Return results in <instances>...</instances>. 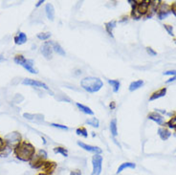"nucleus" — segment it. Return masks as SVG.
Listing matches in <instances>:
<instances>
[{"instance_id": "f257e3e1", "label": "nucleus", "mask_w": 176, "mask_h": 175, "mask_svg": "<svg viewBox=\"0 0 176 175\" xmlns=\"http://www.w3.org/2000/svg\"><path fill=\"white\" fill-rule=\"evenodd\" d=\"M14 154L20 161H31L35 155V147L27 142H22L14 147Z\"/></svg>"}, {"instance_id": "f03ea898", "label": "nucleus", "mask_w": 176, "mask_h": 175, "mask_svg": "<svg viewBox=\"0 0 176 175\" xmlns=\"http://www.w3.org/2000/svg\"><path fill=\"white\" fill-rule=\"evenodd\" d=\"M81 86L89 93H96L102 89L104 82L101 79L96 77H86L81 81Z\"/></svg>"}, {"instance_id": "7ed1b4c3", "label": "nucleus", "mask_w": 176, "mask_h": 175, "mask_svg": "<svg viewBox=\"0 0 176 175\" xmlns=\"http://www.w3.org/2000/svg\"><path fill=\"white\" fill-rule=\"evenodd\" d=\"M104 158L101 154H94L92 157V173L91 175H101L103 170Z\"/></svg>"}, {"instance_id": "20e7f679", "label": "nucleus", "mask_w": 176, "mask_h": 175, "mask_svg": "<svg viewBox=\"0 0 176 175\" xmlns=\"http://www.w3.org/2000/svg\"><path fill=\"white\" fill-rule=\"evenodd\" d=\"M20 138H21V136H20V134H19V133L12 132V133L8 134L5 137L6 144L7 145H11V143H12V147H15V146H17L19 144L21 143Z\"/></svg>"}, {"instance_id": "39448f33", "label": "nucleus", "mask_w": 176, "mask_h": 175, "mask_svg": "<svg viewBox=\"0 0 176 175\" xmlns=\"http://www.w3.org/2000/svg\"><path fill=\"white\" fill-rule=\"evenodd\" d=\"M77 146H81V148L84 149L85 151L94 153V154H101L103 152L102 148H100L99 146H90L87 144H84L83 142H77Z\"/></svg>"}, {"instance_id": "423d86ee", "label": "nucleus", "mask_w": 176, "mask_h": 175, "mask_svg": "<svg viewBox=\"0 0 176 175\" xmlns=\"http://www.w3.org/2000/svg\"><path fill=\"white\" fill-rule=\"evenodd\" d=\"M148 8H149V1H142L140 3H136V6H135L136 11L139 13L141 16L148 13Z\"/></svg>"}, {"instance_id": "0eeeda50", "label": "nucleus", "mask_w": 176, "mask_h": 175, "mask_svg": "<svg viewBox=\"0 0 176 175\" xmlns=\"http://www.w3.org/2000/svg\"><path fill=\"white\" fill-rule=\"evenodd\" d=\"M53 48L50 43V41H46L42 46H41V53L44 56L46 60H51L53 56Z\"/></svg>"}, {"instance_id": "6e6552de", "label": "nucleus", "mask_w": 176, "mask_h": 175, "mask_svg": "<svg viewBox=\"0 0 176 175\" xmlns=\"http://www.w3.org/2000/svg\"><path fill=\"white\" fill-rule=\"evenodd\" d=\"M22 83L24 85H30V86H35V87H41V88L49 91V87L47 86V84H45L42 82H40V81H35V80H32V79H25L22 82Z\"/></svg>"}, {"instance_id": "1a4fd4ad", "label": "nucleus", "mask_w": 176, "mask_h": 175, "mask_svg": "<svg viewBox=\"0 0 176 175\" xmlns=\"http://www.w3.org/2000/svg\"><path fill=\"white\" fill-rule=\"evenodd\" d=\"M147 118H148L149 120L155 122L156 124L159 125H164L166 124V122H165V120H164V118H163V116L160 115V114L157 113V112H153V113L148 114Z\"/></svg>"}, {"instance_id": "9d476101", "label": "nucleus", "mask_w": 176, "mask_h": 175, "mask_svg": "<svg viewBox=\"0 0 176 175\" xmlns=\"http://www.w3.org/2000/svg\"><path fill=\"white\" fill-rule=\"evenodd\" d=\"M34 64H35V62H34L33 60H26L25 58V60L23 61V62L21 63V66H23L28 72H30L32 74H37L38 71L34 67Z\"/></svg>"}, {"instance_id": "9b49d317", "label": "nucleus", "mask_w": 176, "mask_h": 175, "mask_svg": "<svg viewBox=\"0 0 176 175\" xmlns=\"http://www.w3.org/2000/svg\"><path fill=\"white\" fill-rule=\"evenodd\" d=\"M45 13H46V15H47V17H48L49 20L53 21L54 19H55V9H54V6H53L51 3L46 4Z\"/></svg>"}, {"instance_id": "f8f14e48", "label": "nucleus", "mask_w": 176, "mask_h": 175, "mask_svg": "<svg viewBox=\"0 0 176 175\" xmlns=\"http://www.w3.org/2000/svg\"><path fill=\"white\" fill-rule=\"evenodd\" d=\"M158 135L160 136V138L163 141H167L170 137L171 133H170V131L168 128H166V127H160L158 129Z\"/></svg>"}, {"instance_id": "ddd939ff", "label": "nucleus", "mask_w": 176, "mask_h": 175, "mask_svg": "<svg viewBox=\"0 0 176 175\" xmlns=\"http://www.w3.org/2000/svg\"><path fill=\"white\" fill-rule=\"evenodd\" d=\"M166 93H167V88L164 87V88H162V89H160V90H158V91L154 92V93L150 96L149 101H154V100H157V99H159V98H162V97H165Z\"/></svg>"}, {"instance_id": "4468645a", "label": "nucleus", "mask_w": 176, "mask_h": 175, "mask_svg": "<svg viewBox=\"0 0 176 175\" xmlns=\"http://www.w3.org/2000/svg\"><path fill=\"white\" fill-rule=\"evenodd\" d=\"M50 43H51V45H52V48H53V51H54V52H56V54L61 55V56H64L66 55V53H65V51L63 50V48H62L60 44H58L57 42L50 41Z\"/></svg>"}, {"instance_id": "2eb2a0df", "label": "nucleus", "mask_w": 176, "mask_h": 175, "mask_svg": "<svg viewBox=\"0 0 176 175\" xmlns=\"http://www.w3.org/2000/svg\"><path fill=\"white\" fill-rule=\"evenodd\" d=\"M26 41H27V35H26V34H24L22 32L18 33V34L14 37V42L17 45H22Z\"/></svg>"}, {"instance_id": "dca6fc26", "label": "nucleus", "mask_w": 176, "mask_h": 175, "mask_svg": "<svg viewBox=\"0 0 176 175\" xmlns=\"http://www.w3.org/2000/svg\"><path fill=\"white\" fill-rule=\"evenodd\" d=\"M136 167V165L134 163H131V162H125L123 164H121L118 167V169H117V174L121 173L122 171H124L125 169L126 168H135Z\"/></svg>"}, {"instance_id": "f3484780", "label": "nucleus", "mask_w": 176, "mask_h": 175, "mask_svg": "<svg viewBox=\"0 0 176 175\" xmlns=\"http://www.w3.org/2000/svg\"><path fill=\"white\" fill-rule=\"evenodd\" d=\"M144 85V82L142 80H138V81H134L130 83L129 85V91L133 92L135 90H138L139 88H141Z\"/></svg>"}, {"instance_id": "a211bd4d", "label": "nucleus", "mask_w": 176, "mask_h": 175, "mask_svg": "<svg viewBox=\"0 0 176 175\" xmlns=\"http://www.w3.org/2000/svg\"><path fill=\"white\" fill-rule=\"evenodd\" d=\"M76 105H77V107L79 108L83 113L87 114V115H94V112L92 111V109H91L90 107H88V106H86V105H83V104H82V103H77Z\"/></svg>"}, {"instance_id": "6ab92c4d", "label": "nucleus", "mask_w": 176, "mask_h": 175, "mask_svg": "<svg viewBox=\"0 0 176 175\" xmlns=\"http://www.w3.org/2000/svg\"><path fill=\"white\" fill-rule=\"evenodd\" d=\"M110 131H111V135L113 137H116L118 135V127H117V120L116 119H112L110 122Z\"/></svg>"}, {"instance_id": "aec40b11", "label": "nucleus", "mask_w": 176, "mask_h": 175, "mask_svg": "<svg viewBox=\"0 0 176 175\" xmlns=\"http://www.w3.org/2000/svg\"><path fill=\"white\" fill-rule=\"evenodd\" d=\"M107 82H108V83L111 85V87H112V89H113V92L117 93V92L119 91L120 86H121L120 81H118V80H108Z\"/></svg>"}, {"instance_id": "412c9836", "label": "nucleus", "mask_w": 176, "mask_h": 175, "mask_svg": "<svg viewBox=\"0 0 176 175\" xmlns=\"http://www.w3.org/2000/svg\"><path fill=\"white\" fill-rule=\"evenodd\" d=\"M116 25H117V22H116L115 20L109 21V22H107V23L105 24V30H106V32H107L111 36H113V30L115 29Z\"/></svg>"}, {"instance_id": "4be33fe9", "label": "nucleus", "mask_w": 176, "mask_h": 175, "mask_svg": "<svg viewBox=\"0 0 176 175\" xmlns=\"http://www.w3.org/2000/svg\"><path fill=\"white\" fill-rule=\"evenodd\" d=\"M54 152L56 153V154H61L62 156L64 157H67L68 156V151L66 148L62 147V146H56L54 148Z\"/></svg>"}, {"instance_id": "5701e85b", "label": "nucleus", "mask_w": 176, "mask_h": 175, "mask_svg": "<svg viewBox=\"0 0 176 175\" xmlns=\"http://www.w3.org/2000/svg\"><path fill=\"white\" fill-rule=\"evenodd\" d=\"M86 124L89 125H91V126H93V127L97 128V127H99L100 122H99V120H98L97 118H91V119H89V120L86 121Z\"/></svg>"}, {"instance_id": "b1692460", "label": "nucleus", "mask_w": 176, "mask_h": 175, "mask_svg": "<svg viewBox=\"0 0 176 175\" xmlns=\"http://www.w3.org/2000/svg\"><path fill=\"white\" fill-rule=\"evenodd\" d=\"M36 156L40 158L41 161H45L46 159H47V152L45 151V150H43V149H40V151L37 152V154H35Z\"/></svg>"}, {"instance_id": "393cba45", "label": "nucleus", "mask_w": 176, "mask_h": 175, "mask_svg": "<svg viewBox=\"0 0 176 175\" xmlns=\"http://www.w3.org/2000/svg\"><path fill=\"white\" fill-rule=\"evenodd\" d=\"M76 132H77V135H81V136H83V137H84V138H87V137H88V132H87V130H86L84 127L77 128V129L76 130Z\"/></svg>"}, {"instance_id": "a878e982", "label": "nucleus", "mask_w": 176, "mask_h": 175, "mask_svg": "<svg viewBox=\"0 0 176 175\" xmlns=\"http://www.w3.org/2000/svg\"><path fill=\"white\" fill-rule=\"evenodd\" d=\"M37 37L40 38V40H48L51 37V33H40L37 34Z\"/></svg>"}, {"instance_id": "bb28decb", "label": "nucleus", "mask_w": 176, "mask_h": 175, "mask_svg": "<svg viewBox=\"0 0 176 175\" xmlns=\"http://www.w3.org/2000/svg\"><path fill=\"white\" fill-rule=\"evenodd\" d=\"M167 125L169 128H176V116L172 117V118L168 122Z\"/></svg>"}, {"instance_id": "cd10ccee", "label": "nucleus", "mask_w": 176, "mask_h": 175, "mask_svg": "<svg viewBox=\"0 0 176 175\" xmlns=\"http://www.w3.org/2000/svg\"><path fill=\"white\" fill-rule=\"evenodd\" d=\"M164 28L167 30V32L169 35H173V27L171 25H167L166 24V25H164Z\"/></svg>"}, {"instance_id": "c85d7f7f", "label": "nucleus", "mask_w": 176, "mask_h": 175, "mask_svg": "<svg viewBox=\"0 0 176 175\" xmlns=\"http://www.w3.org/2000/svg\"><path fill=\"white\" fill-rule=\"evenodd\" d=\"M6 146H7L6 141H4V140H3L2 138H0V151L4 150Z\"/></svg>"}, {"instance_id": "c756f323", "label": "nucleus", "mask_w": 176, "mask_h": 175, "mask_svg": "<svg viewBox=\"0 0 176 175\" xmlns=\"http://www.w3.org/2000/svg\"><path fill=\"white\" fill-rule=\"evenodd\" d=\"M50 125H52V126H54V127H56V128H61V129H65V130H67V129H68V127H67L66 125H58V124H51Z\"/></svg>"}, {"instance_id": "7c9ffc66", "label": "nucleus", "mask_w": 176, "mask_h": 175, "mask_svg": "<svg viewBox=\"0 0 176 175\" xmlns=\"http://www.w3.org/2000/svg\"><path fill=\"white\" fill-rule=\"evenodd\" d=\"M164 75H166V76H173V77H175V76H176V70H169V71L164 72Z\"/></svg>"}, {"instance_id": "2f4dec72", "label": "nucleus", "mask_w": 176, "mask_h": 175, "mask_svg": "<svg viewBox=\"0 0 176 175\" xmlns=\"http://www.w3.org/2000/svg\"><path fill=\"white\" fill-rule=\"evenodd\" d=\"M147 52L149 54V56H156L157 55V53H156L152 48H150V47H147Z\"/></svg>"}, {"instance_id": "473e14b6", "label": "nucleus", "mask_w": 176, "mask_h": 175, "mask_svg": "<svg viewBox=\"0 0 176 175\" xmlns=\"http://www.w3.org/2000/svg\"><path fill=\"white\" fill-rule=\"evenodd\" d=\"M70 175H83L82 174V171L79 170V169H76V170H72L70 172Z\"/></svg>"}, {"instance_id": "72a5a7b5", "label": "nucleus", "mask_w": 176, "mask_h": 175, "mask_svg": "<svg viewBox=\"0 0 176 175\" xmlns=\"http://www.w3.org/2000/svg\"><path fill=\"white\" fill-rule=\"evenodd\" d=\"M170 10H171V13H173V14L176 15V2H174V3L170 6Z\"/></svg>"}, {"instance_id": "f704fd0d", "label": "nucleus", "mask_w": 176, "mask_h": 175, "mask_svg": "<svg viewBox=\"0 0 176 175\" xmlns=\"http://www.w3.org/2000/svg\"><path fill=\"white\" fill-rule=\"evenodd\" d=\"M175 81H176V76L170 77L169 80H168V81H167V83H169V82H175Z\"/></svg>"}, {"instance_id": "c9c22d12", "label": "nucleus", "mask_w": 176, "mask_h": 175, "mask_svg": "<svg viewBox=\"0 0 176 175\" xmlns=\"http://www.w3.org/2000/svg\"><path fill=\"white\" fill-rule=\"evenodd\" d=\"M42 3H44V1H43V0H40V1H38L36 4H35V7H38V6H40Z\"/></svg>"}, {"instance_id": "e433bc0d", "label": "nucleus", "mask_w": 176, "mask_h": 175, "mask_svg": "<svg viewBox=\"0 0 176 175\" xmlns=\"http://www.w3.org/2000/svg\"><path fill=\"white\" fill-rule=\"evenodd\" d=\"M5 61V57L3 56H0V62H2V61Z\"/></svg>"}, {"instance_id": "4c0bfd02", "label": "nucleus", "mask_w": 176, "mask_h": 175, "mask_svg": "<svg viewBox=\"0 0 176 175\" xmlns=\"http://www.w3.org/2000/svg\"><path fill=\"white\" fill-rule=\"evenodd\" d=\"M110 108H111V109H114V108H115V103H110Z\"/></svg>"}, {"instance_id": "58836bf2", "label": "nucleus", "mask_w": 176, "mask_h": 175, "mask_svg": "<svg viewBox=\"0 0 176 175\" xmlns=\"http://www.w3.org/2000/svg\"><path fill=\"white\" fill-rule=\"evenodd\" d=\"M37 175H49L48 173H46V172H40V173H38Z\"/></svg>"}]
</instances>
